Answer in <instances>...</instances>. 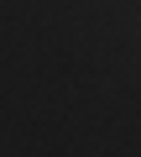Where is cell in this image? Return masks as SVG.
Wrapping results in <instances>:
<instances>
[]
</instances>
